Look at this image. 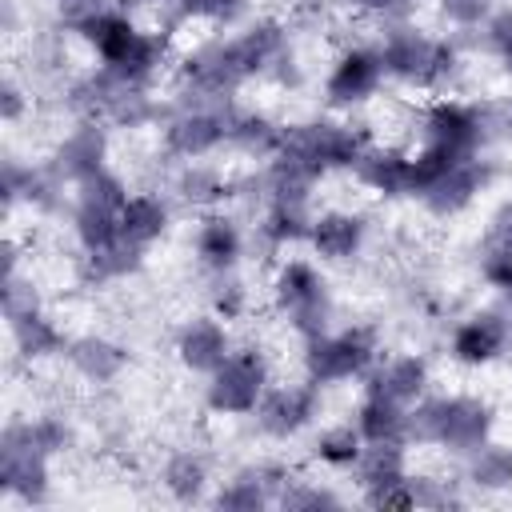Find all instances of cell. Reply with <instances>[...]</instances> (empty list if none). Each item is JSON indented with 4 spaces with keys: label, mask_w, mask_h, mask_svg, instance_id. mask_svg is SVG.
I'll list each match as a JSON object with an SVG mask.
<instances>
[{
    "label": "cell",
    "mask_w": 512,
    "mask_h": 512,
    "mask_svg": "<svg viewBox=\"0 0 512 512\" xmlns=\"http://www.w3.org/2000/svg\"><path fill=\"white\" fill-rule=\"evenodd\" d=\"M492 432V408L476 396H432L408 412V440L440 444L448 452H476Z\"/></svg>",
    "instance_id": "6da1fadb"
},
{
    "label": "cell",
    "mask_w": 512,
    "mask_h": 512,
    "mask_svg": "<svg viewBox=\"0 0 512 512\" xmlns=\"http://www.w3.org/2000/svg\"><path fill=\"white\" fill-rule=\"evenodd\" d=\"M80 36L92 44V52L104 60V68H112V72H120L124 80H136V84H144L156 72L160 56H164V40L160 36L140 32L128 16H120L112 8L96 12L80 28Z\"/></svg>",
    "instance_id": "7a4b0ae2"
},
{
    "label": "cell",
    "mask_w": 512,
    "mask_h": 512,
    "mask_svg": "<svg viewBox=\"0 0 512 512\" xmlns=\"http://www.w3.org/2000/svg\"><path fill=\"white\" fill-rule=\"evenodd\" d=\"M364 152L360 132H352L348 124H332V120H312V124H296L284 132L280 144V160H292L296 168L312 172L316 180L332 168H352Z\"/></svg>",
    "instance_id": "3957f363"
},
{
    "label": "cell",
    "mask_w": 512,
    "mask_h": 512,
    "mask_svg": "<svg viewBox=\"0 0 512 512\" xmlns=\"http://www.w3.org/2000/svg\"><path fill=\"white\" fill-rule=\"evenodd\" d=\"M380 60H384V72L404 80V84H416V88H436L452 76L456 68V52L452 44L444 40H432V36H420L412 28H400L384 40L380 48Z\"/></svg>",
    "instance_id": "277c9868"
},
{
    "label": "cell",
    "mask_w": 512,
    "mask_h": 512,
    "mask_svg": "<svg viewBox=\"0 0 512 512\" xmlns=\"http://www.w3.org/2000/svg\"><path fill=\"white\" fill-rule=\"evenodd\" d=\"M276 304L284 308L288 324L312 340V336H324L328 320H332V300H328V288L320 280V272L304 260H288L276 276Z\"/></svg>",
    "instance_id": "5b68a950"
},
{
    "label": "cell",
    "mask_w": 512,
    "mask_h": 512,
    "mask_svg": "<svg viewBox=\"0 0 512 512\" xmlns=\"http://www.w3.org/2000/svg\"><path fill=\"white\" fill-rule=\"evenodd\" d=\"M208 408L224 412V416H244L256 412L260 396L268 392V364L256 348H240L228 352L220 368L208 372Z\"/></svg>",
    "instance_id": "8992f818"
},
{
    "label": "cell",
    "mask_w": 512,
    "mask_h": 512,
    "mask_svg": "<svg viewBox=\"0 0 512 512\" xmlns=\"http://www.w3.org/2000/svg\"><path fill=\"white\" fill-rule=\"evenodd\" d=\"M376 356V344L364 328H348V332H336V336H312L304 340V372L312 384H340V380H352L360 372H368Z\"/></svg>",
    "instance_id": "52a82bcc"
},
{
    "label": "cell",
    "mask_w": 512,
    "mask_h": 512,
    "mask_svg": "<svg viewBox=\"0 0 512 512\" xmlns=\"http://www.w3.org/2000/svg\"><path fill=\"white\" fill-rule=\"evenodd\" d=\"M380 76H384V60H380V48H348L328 80H324V96L328 104L336 108H352V104H364L376 88H380Z\"/></svg>",
    "instance_id": "ba28073f"
},
{
    "label": "cell",
    "mask_w": 512,
    "mask_h": 512,
    "mask_svg": "<svg viewBox=\"0 0 512 512\" xmlns=\"http://www.w3.org/2000/svg\"><path fill=\"white\" fill-rule=\"evenodd\" d=\"M424 140L432 144H444L452 148L456 156H476L480 140L488 136L484 132V116L480 108H468V104H456V100H440L424 112Z\"/></svg>",
    "instance_id": "9c48e42d"
},
{
    "label": "cell",
    "mask_w": 512,
    "mask_h": 512,
    "mask_svg": "<svg viewBox=\"0 0 512 512\" xmlns=\"http://www.w3.org/2000/svg\"><path fill=\"white\" fill-rule=\"evenodd\" d=\"M228 140V108H192L164 128V144L176 156H208Z\"/></svg>",
    "instance_id": "30bf717a"
},
{
    "label": "cell",
    "mask_w": 512,
    "mask_h": 512,
    "mask_svg": "<svg viewBox=\"0 0 512 512\" xmlns=\"http://www.w3.org/2000/svg\"><path fill=\"white\" fill-rule=\"evenodd\" d=\"M316 416V384H288V388H268L256 404V420L268 436H292Z\"/></svg>",
    "instance_id": "8fae6325"
},
{
    "label": "cell",
    "mask_w": 512,
    "mask_h": 512,
    "mask_svg": "<svg viewBox=\"0 0 512 512\" xmlns=\"http://www.w3.org/2000/svg\"><path fill=\"white\" fill-rule=\"evenodd\" d=\"M504 344H508V316L496 308L468 316L452 332V356L460 364H488L504 352Z\"/></svg>",
    "instance_id": "7c38bea8"
},
{
    "label": "cell",
    "mask_w": 512,
    "mask_h": 512,
    "mask_svg": "<svg viewBox=\"0 0 512 512\" xmlns=\"http://www.w3.org/2000/svg\"><path fill=\"white\" fill-rule=\"evenodd\" d=\"M484 180H488V168H484L476 156H468V160L452 164L428 192H420V200H424L428 212H436V216H456V212H464V208L476 200V192L484 188Z\"/></svg>",
    "instance_id": "4fadbf2b"
},
{
    "label": "cell",
    "mask_w": 512,
    "mask_h": 512,
    "mask_svg": "<svg viewBox=\"0 0 512 512\" xmlns=\"http://www.w3.org/2000/svg\"><path fill=\"white\" fill-rule=\"evenodd\" d=\"M176 352H180V364H184V368H192V372H212V368L224 364V356H228L232 348H228V332H224L220 320L196 316V320H188V324L180 328Z\"/></svg>",
    "instance_id": "5bb4252c"
},
{
    "label": "cell",
    "mask_w": 512,
    "mask_h": 512,
    "mask_svg": "<svg viewBox=\"0 0 512 512\" xmlns=\"http://www.w3.org/2000/svg\"><path fill=\"white\" fill-rule=\"evenodd\" d=\"M356 180L380 196H404L408 176H412V156L400 148H364L360 160L352 164Z\"/></svg>",
    "instance_id": "9a60e30c"
},
{
    "label": "cell",
    "mask_w": 512,
    "mask_h": 512,
    "mask_svg": "<svg viewBox=\"0 0 512 512\" xmlns=\"http://www.w3.org/2000/svg\"><path fill=\"white\" fill-rule=\"evenodd\" d=\"M0 484L8 496H20L24 504H40L48 496V456L0 448Z\"/></svg>",
    "instance_id": "2e32d148"
},
{
    "label": "cell",
    "mask_w": 512,
    "mask_h": 512,
    "mask_svg": "<svg viewBox=\"0 0 512 512\" xmlns=\"http://www.w3.org/2000/svg\"><path fill=\"white\" fill-rule=\"evenodd\" d=\"M104 152H108V140H104V128L100 124H80L72 128L60 148H56V172L68 176V180H84L92 172L104 168Z\"/></svg>",
    "instance_id": "e0dca14e"
},
{
    "label": "cell",
    "mask_w": 512,
    "mask_h": 512,
    "mask_svg": "<svg viewBox=\"0 0 512 512\" xmlns=\"http://www.w3.org/2000/svg\"><path fill=\"white\" fill-rule=\"evenodd\" d=\"M308 240L324 260H348L364 244V220L352 212H320V216H312Z\"/></svg>",
    "instance_id": "ac0fdd59"
},
{
    "label": "cell",
    "mask_w": 512,
    "mask_h": 512,
    "mask_svg": "<svg viewBox=\"0 0 512 512\" xmlns=\"http://www.w3.org/2000/svg\"><path fill=\"white\" fill-rule=\"evenodd\" d=\"M284 480V472L276 468H244L236 472L220 492H216V508H228V512H256L264 504L276 500V484Z\"/></svg>",
    "instance_id": "d6986e66"
},
{
    "label": "cell",
    "mask_w": 512,
    "mask_h": 512,
    "mask_svg": "<svg viewBox=\"0 0 512 512\" xmlns=\"http://www.w3.org/2000/svg\"><path fill=\"white\" fill-rule=\"evenodd\" d=\"M356 428H360L364 444H404L408 440V412H404V404H396L380 392H368V400L356 412Z\"/></svg>",
    "instance_id": "ffe728a7"
},
{
    "label": "cell",
    "mask_w": 512,
    "mask_h": 512,
    "mask_svg": "<svg viewBox=\"0 0 512 512\" xmlns=\"http://www.w3.org/2000/svg\"><path fill=\"white\" fill-rule=\"evenodd\" d=\"M68 360H72V368H76L84 380L108 384V380H116V376L124 372L128 352H124L120 344L104 340V336H80V340L68 344Z\"/></svg>",
    "instance_id": "44dd1931"
},
{
    "label": "cell",
    "mask_w": 512,
    "mask_h": 512,
    "mask_svg": "<svg viewBox=\"0 0 512 512\" xmlns=\"http://www.w3.org/2000/svg\"><path fill=\"white\" fill-rule=\"evenodd\" d=\"M244 252V236L228 216H204L196 228V256L212 272H228Z\"/></svg>",
    "instance_id": "7402d4cb"
},
{
    "label": "cell",
    "mask_w": 512,
    "mask_h": 512,
    "mask_svg": "<svg viewBox=\"0 0 512 512\" xmlns=\"http://www.w3.org/2000/svg\"><path fill=\"white\" fill-rule=\"evenodd\" d=\"M424 388H428V364L420 356H396V360H388L372 376V384H368V392H380V396H388L396 404L420 400Z\"/></svg>",
    "instance_id": "603a6c76"
},
{
    "label": "cell",
    "mask_w": 512,
    "mask_h": 512,
    "mask_svg": "<svg viewBox=\"0 0 512 512\" xmlns=\"http://www.w3.org/2000/svg\"><path fill=\"white\" fill-rule=\"evenodd\" d=\"M168 228V204L160 196H128V204L120 208V236L136 248H148L152 240H160Z\"/></svg>",
    "instance_id": "cb8c5ba5"
},
{
    "label": "cell",
    "mask_w": 512,
    "mask_h": 512,
    "mask_svg": "<svg viewBox=\"0 0 512 512\" xmlns=\"http://www.w3.org/2000/svg\"><path fill=\"white\" fill-rule=\"evenodd\" d=\"M284 132L288 128L272 124L260 112H228V144H236L248 156H276L284 144Z\"/></svg>",
    "instance_id": "d4e9b609"
},
{
    "label": "cell",
    "mask_w": 512,
    "mask_h": 512,
    "mask_svg": "<svg viewBox=\"0 0 512 512\" xmlns=\"http://www.w3.org/2000/svg\"><path fill=\"white\" fill-rule=\"evenodd\" d=\"M8 328H12L16 348H20L28 360H40V356L64 352V332H60V328L40 312V308H28V312L8 316Z\"/></svg>",
    "instance_id": "484cf974"
},
{
    "label": "cell",
    "mask_w": 512,
    "mask_h": 512,
    "mask_svg": "<svg viewBox=\"0 0 512 512\" xmlns=\"http://www.w3.org/2000/svg\"><path fill=\"white\" fill-rule=\"evenodd\" d=\"M0 448H24V452H40V456H56L68 448V428L56 416H40V420H20L4 428Z\"/></svg>",
    "instance_id": "4316f807"
},
{
    "label": "cell",
    "mask_w": 512,
    "mask_h": 512,
    "mask_svg": "<svg viewBox=\"0 0 512 512\" xmlns=\"http://www.w3.org/2000/svg\"><path fill=\"white\" fill-rule=\"evenodd\" d=\"M352 468H356V480H360L364 492L400 484L408 476V468H404V444H368Z\"/></svg>",
    "instance_id": "83f0119b"
},
{
    "label": "cell",
    "mask_w": 512,
    "mask_h": 512,
    "mask_svg": "<svg viewBox=\"0 0 512 512\" xmlns=\"http://www.w3.org/2000/svg\"><path fill=\"white\" fill-rule=\"evenodd\" d=\"M312 232V216H308V200H272L260 224V236L268 244H296L308 240Z\"/></svg>",
    "instance_id": "f1b7e54d"
},
{
    "label": "cell",
    "mask_w": 512,
    "mask_h": 512,
    "mask_svg": "<svg viewBox=\"0 0 512 512\" xmlns=\"http://www.w3.org/2000/svg\"><path fill=\"white\" fill-rule=\"evenodd\" d=\"M204 484H208V468H204L200 456L176 452V456L164 464V488H168L176 500H184V504L200 500V496H204Z\"/></svg>",
    "instance_id": "f546056e"
},
{
    "label": "cell",
    "mask_w": 512,
    "mask_h": 512,
    "mask_svg": "<svg viewBox=\"0 0 512 512\" xmlns=\"http://www.w3.org/2000/svg\"><path fill=\"white\" fill-rule=\"evenodd\" d=\"M468 480L476 488H512V448H504V444H480L472 452Z\"/></svg>",
    "instance_id": "4dcf8cb0"
},
{
    "label": "cell",
    "mask_w": 512,
    "mask_h": 512,
    "mask_svg": "<svg viewBox=\"0 0 512 512\" xmlns=\"http://www.w3.org/2000/svg\"><path fill=\"white\" fill-rule=\"evenodd\" d=\"M460 160H468V156H456L452 148H444V144H432V140H424V148L420 152H412V176H408V192L412 196H420V192H428L452 164H460Z\"/></svg>",
    "instance_id": "1f68e13d"
},
{
    "label": "cell",
    "mask_w": 512,
    "mask_h": 512,
    "mask_svg": "<svg viewBox=\"0 0 512 512\" xmlns=\"http://www.w3.org/2000/svg\"><path fill=\"white\" fill-rule=\"evenodd\" d=\"M360 452H364V436L352 424H336V428L320 432V440H316V456L336 468H352L360 460Z\"/></svg>",
    "instance_id": "d6a6232c"
},
{
    "label": "cell",
    "mask_w": 512,
    "mask_h": 512,
    "mask_svg": "<svg viewBox=\"0 0 512 512\" xmlns=\"http://www.w3.org/2000/svg\"><path fill=\"white\" fill-rule=\"evenodd\" d=\"M140 252H144V248H136V244H128V240H116L112 248L88 252V268H92V276H100V280L124 276V272H132V268L140 264Z\"/></svg>",
    "instance_id": "836d02e7"
},
{
    "label": "cell",
    "mask_w": 512,
    "mask_h": 512,
    "mask_svg": "<svg viewBox=\"0 0 512 512\" xmlns=\"http://www.w3.org/2000/svg\"><path fill=\"white\" fill-rule=\"evenodd\" d=\"M176 188H180V196L192 200V204H212V200L224 196V180H220V172H212V168H188Z\"/></svg>",
    "instance_id": "e575fe53"
},
{
    "label": "cell",
    "mask_w": 512,
    "mask_h": 512,
    "mask_svg": "<svg viewBox=\"0 0 512 512\" xmlns=\"http://www.w3.org/2000/svg\"><path fill=\"white\" fill-rule=\"evenodd\" d=\"M480 272L492 288L500 292H512V244H492L484 248V260H480Z\"/></svg>",
    "instance_id": "d590c367"
},
{
    "label": "cell",
    "mask_w": 512,
    "mask_h": 512,
    "mask_svg": "<svg viewBox=\"0 0 512 512\" xmlns=\"http://www.w3.org/2000/svg\"><path fill=\"white\" fill-rule=\"evenodd\" d=\"M408 484V496H412V508H444V504H456V496L432 480V476H404Z\"/></svg>",
    "instance_id": "8d00e7d4"
},
{
    "label": "cell",
    "mask_w": 512,
    "mask_h": 512,
    "mask_svg": "<svg viewBox=\"0 0 512 512\" xmlns=\"http://www.w3.org/2000/svg\"><path fill=\"white\" fill-rule=\"evenodd\" d=\"M180 16H196V20H232L244 0H176Z\"/></svg>",
    "instance_id": "74e56055"
},
{
    "label": "cell",
    "mask_w": 512,
    "mask_h": 512,
    "mask_svg": "<svg viewBox=\"0 0 512 512\" xmlns=\"http://www.w3.org/2000/svg\"><path fill=\"white\" fill-rule=\"evenodd\" d=\"M276 500H280L284 508H336V504H340L332 492H324V488H312V484H296V488H284Z\"/></svg>",
    "instance_id": "f35d334b"
},
{
    "label": "cell",
    "mask_w": 512,
    "mask_h": 512,
    "mask_svg": "<svg viewBox=\"0 0 512 512\" xmlns=\"http://www.w3.org/2000/svg\"><path fill=\"white\" fill-rule=\"evenodd\" d=\"M488 44L496 48L504 72H512V8H508V12H496V16L488 20Z\"/></svg>",
    "instance_id": "ab89813d"
},
{
    "label": "cell",
    "mask_w": 512,
    "mask_h": 512,
    "mask_svg": "<svg viewBox=\"0 0 512 512\" xmlns=\"http://www.w3.org/2000/svg\"><path fill=\"white\" fill-rule=\"evenodd\" d=\"M488 8H492V0H440V12L452 20V24H480L484 16H488Z\"/></svg>",
    "instance_id": "60d3db41"
},
{
    "label": "cell",
    "mask_w": 512,
    "mask_h": 512,
    "mask_svg": "<svg viewBox=\"0 0 512 512\" xmlns=\"http://www.w3.org/2000/svg\"><path fill=\"white\" fill-rule=\"evenodd\" d=\"M20 112H24V92H20L16 80H4V88H0V116L12 124V120H20Z\"/></svg>",
    "instance_id": "b9f144b4"
},
{
    "label": "cell",
    "mask_w": 512,
    "mask_h": 512,
    "mask_svg": "<svg viewBox=\"0 0 512 512\" xmlns=\"http://www.w3.org/2000/svg\"><path fill=\"white\" fill-rule=\"evenodd\" d=\"M488 240H492V244H512V200L496 208L492 228H488Z\"/></svg>",
    "instance_id": "7bdbcfd3"
},
{
    "label": "cell",
    "mask_w": 512,
    "mask_h": 512,
    "mask_svg": "<svg viewBox=\"0 0 512 512\" xmlns=\"http://www.w3.org/2000/svg\"><path fill=\"white\" fill-rule=\"evenodd\" d=\"M224 292H216V308L224 312V316H236L240 308H244V288L236 284V280H228V284H220Z\"/></svg>",
    "instance_id": "ee69618b"
},
{
    "label": "cell",
    "mask_w": 512,
    "mask_h": 512,
    "mask_svg": "<svg viewBox=\"0 0 512 512\" xmlns=\"http://www.w3.org/2000/svg\"><path fill=\"white\" fill-rule=\"evenodd\" d=\"M352 8H364V12H396V8H404V4H412V0H348Z\"/></svg>",
    "instance_id": "f6af8a7d"
},
{
    "label": "cell",
    "mask_w": 512,
    "mask_h": 512,
    "mask_svg": "<svg viewBox=\"0 0 512 512\" xmlns=\"http://www.w3.org/2000/svg\"><path fill=\"white\" fill-rule=\"evenodd\" d=\"M508 304H512V292H508Z\"/></svg>",
    "instance_id": "bcb514c9"
}]
</instances>
